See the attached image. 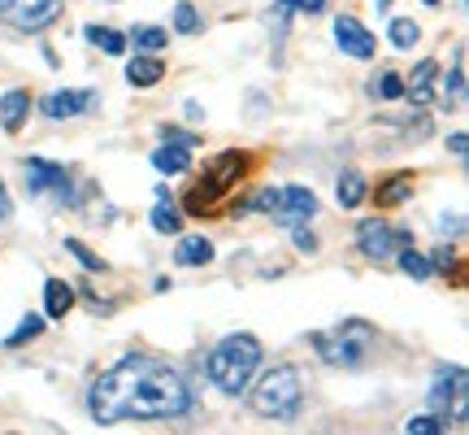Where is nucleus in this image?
Here are the masks:
<instances>
[{"instance_id":"32","label":"nucleus","mask_w":469,"mask_h":435,"mask_svg":"<svg viewBox=\"0 0 469 435\" xmlns=\"http://www.w3.org/2000/svg\"><path fill=\"white\" fill-rule=\"evenodd\" d=\"M461 92H465V70L456 66L448 79H444V96H448V100H461Z\"/></svg>"},{"instance_id":"10","label":"nucleus","mask_w":469,"mask_h":435,"mask_svg":"<svg viewBox=\"0 0 469 435\" xmlns=\"http://www.w3.org/2000/svg\"><path fill=\"white\" fill-rule=\"evenodd\" d=\"M334 44L356 61H370L374 53H378V40H374L370 31L352 18V14H339V18H334Z\"/></svg>"},{"instance_id":"22","label":"nucleus","mask_w":469,"mask_h":435,"mask_svg":"<svg viewBox=\"0 0 469 435\" xmlns=\"http://www.w3.org/2000/svg\"><path fill=\"white\" fill-rule=\"evenodd\" d=\"M387 40H391V48H400V53H409L413 44L422 40V26L413 18H391V26H387Z\"/></svg>"},{"instance_id":"15","label":"nucleus","mask_w":469,"mask_h":435,"mask_svg":"<svg viewBox=\"0 0 469 435\" xmlns=\"http://www.w3.org/2000/svg\"><path fill=\"white\" fill-rule=\"evenodd\" d=\"M153 166L161 175H187V170H192V148H178V144L165 139V144L153 153Z\"/></svg>"},{"instance_id":"3","label":"nucleus","mask_w":469,"mask_h":435,"mask_svg":"<svg viewBox=\"0 0 469 435\" xmlns=\"http://www.w3.org/2000/svg\"><path fill=\"white\" fill-rule=\"evenodd\" d=\"M374 344H378V331H374L365 318H344L334 331H313V349L322 353L326 366H365V357L374 353Z\"/></svg>"},{"instance_id":"25","label":"nucleus","mask_w":469,"mask_h":435,"mask_svg":"<svg viewBox=\"0 0 469 435\" xmlns=\"http://www.w3.org/2000/svg\"><path fill=\"white\" fill-rule=\"evenodd\" d=\"M200 26H205V22H200V14H195L192 0H178L175 5V31L178 35H195Z\"/></svg>"},{"instance_id":"14","label":"nucleus","mask_w":469,"mask_h":435,"mask_svg":"<svg viewBox=\"0 0 469 435\" xmlns=\"http://www.w3.org/2000/svg\"><path fill=\"white\" fill-rule=\"evenodd\" d=\"M75 309V288L65 278H48L44 283V314L48 318H65Z\"/></svg>"},{"instance_id":"17","label":"nucleus","mask_w":469,"mask_h":435,"mask_svg":"<svg viewBox=\"0 0 469 435\" xmlns=\"http://www.w3.org/2000/svg\"><path fill=\"white\" fill-rule=\"evenodd\" d=\"M175 261L178 266H209L214 261V244L205 236H183L175 248Z\"/></svg>"},{"instance_id":"37","label":"nucleus","mask_w":469,"mask_h":435,"mask_svg":"<svg viewBox=\"0 0 469 435\" xmlns=\"http://www.w3.org/2000/svg\"><path fill=\"white\" fill-rule=\"evenodd\" d=\"M9 214H14V200H9V187L0 183V222H5Z\"/></svg>"},{"instance_id":"4","label":"nucleus","mask_w":469,"mask_h":435,"mask_svg":"<svg viewBox=\"0 0 469 435\" xmlns=\"http://www.w3.org/2000/svg\"><path fill=\"white\" fill-rule=\"evenodd\" d=\"M253 414L274 418V422H295L300 405H304V388H300V370L295 366H274L261 375V383L248 396Z\"/></svg>"},{"instance_id":"9","label":"nucleus","mask_w":469,"mask_h":435,"mask_svg":"<svg viewBox=\"0 0 469 435\" xmlns=\"http://www.w3.org/2000/svg\"><path fill=\"white\" fill-rule=\"evenodd\" d=\"M356 248L370 261H387L391 253L400 248V239H395V231H391L383 218H365V222L356 227Z\"/></svg>"},{"instance_id":"6","label":"nucleus","mask_w":469,"mask_h":435,"mask_svg":"<svg viewBox=\"0 0 469 435\" xmlns=\"http://www.w3.org/2000/svg\"><path fill=\"white\" fill-rule=\"evenodd\" d=\"M22 170H26V192H31L35 200H48V205H75L65 166L44 161V157H26L22 161Z\"/></svg>"},{"instance_id":"35","label":"nucleus","mask_w":469,"mask_h":435,"mask_svg":"<svg viewBox=\"0 0 469 435\" xmlns=\"http://www.w3.org/2000/svg\"><path fill=\"white\" fill-rule=\"evenodd\" d=\"M461 227H465V222H461V214H439V231H452V236H456Z\"/></svg>"},{"instance_id":"7","label":"nucleus","mask_w":469,"mask_h":435,"mask_svg":"<svg viewBox=\"0 0 469 435\" xmlns=\"http://www.w3.org/2000/svg\"><path fill=\"white\" fill-rule=\"evenodd\" d=\"M0 18L22 35H39L44 26H53L61 18V0H9Z\"/></svg>"},{"instance_id":"31","label":"nucleus","mask_w":469,"mask_h":435,"mask_svg":"<svg viewBox=\"0 0 469 435\" xmlns=\"http://www.w3.org/2000/svg\"><path fill=\"white\" fill-rule=\"evenodd\" d=\"M292 239L300 253H317V236L309 231V222H300V227H292Z\"/></svg>"},{"instance_id":"2","label":"nucleus","mask_w":469,"mask_h":435,"mask_svg":"<svg viewBox=\"0 0 469 435\" xmlns=\"http://www.w3.org/2000/svg\"><path fill=\"white\" fill-rule=\"evenodd\" d=\"M256 366H261V339L248 336V331H234L217 344L209 361H205V375L214 388H222L226 396H239L248 383H253Z\"/></svg>"},{"instance_id":"34","label":"nucleus","mask_w":469,"mask_h":435,"mask_svg":"<svg viewBox=\"0 0 469 435\" xmlns=\"http://www.w3.org/2000/svg\"><path fill=\"white\" fill-rule=\"evenodd\" d=\"M292 14H326V0H292Z\"/></svg>"},{"instance_id":"18","label":"nucleus","mask_w":469,"mask_h":435,"mask_svg":"<svg viewBox=\"0 0 469 435\" xmlns=\"http://www.w3.org/2000/svg\"><path fill=\"white\" fill-rule=\"evenodd\" d=\"M413 197V175H391L383 187H378V209H395V205H404Z\"/></svg>"},{"instance_id":"1","label":"nucleus","mask_w":469,"mask_h":435,"mask_svg":"<svg viewBox=\"0 0 469 435\" xmlns=\"http://www.w3.org/2000/svg\"><path fill=\"white\" fill-rule=\"evenodd\" d=\"M192 410V392L170 361L153 353H126L117 366L92 383L87 414L100 427L117 422H153V418H183Z\"/></svg>"},{"instance_id":"30","label":"nucleus","mask_w":469,"mask_h":435,"mask_svg":"<svg viewBox=\"0 0 469 435\" xmlns=\"http://www.w3.org/2000/svg\"><path fill=\"white\" fill-rule=\"evenodd\" d=\"M430 270H456V248H452V244H439V248L430 253Z\"/></svg>"},{"instance_id":"36","label":"nucleus","mask_w":469,"mask_h":435,"mask_svg":"<svg viewBox=\"0 0 469 435\" xmlns=\"http://www.w3.org/2000/svg\"><path fill=\"white\" fill-rule=\"evenodd\" d=\"M448 148L456 153V157H465V148H469V139H465V131H456V136L448 139Z\"/></svg>"},{"instance_id":"19","label":"nucleus","mask_w":469,"mask_h":435,"mask_svg":"<svg viewBox=\"0 0 469 435\" xmlns=\"http://www.w3.org/2000/svg\"><path fill=\"white\" fill-rule=\"evenodd\" d=\"M83 35L96 44L100 53H109V57H122L131 44H126V35L122 31H114V26H83Z\"/></svg>"},{"instance_id":"39","label":"nucleus","mask_w":469,"mask_h":435,"mask_svg":"<svg viewBox=\"0 0 469 435\" xmlns=\"http://www.w3.org/2000/svg\"><path fill=\"white\" fill-rule=\"evenodd\" d=\"M5 5H9V0H0V14H5Z\"/></svg>"},{"instance_id":"24","label":"nucleus","mask_w":469,"mask_h":435,"mask_svg":"<svg viewBox=\"0 0 469 435\" xmlns=\"http://www.w3.org/2000/svg\"><path fill=\"white\" fill-rule=\"evenodd\" d=\"M148 222H153V231H161V236H178V227H183V214H178L175 205H165V200H161Z\"/></svg>"},{"instance_id":"27","label":"nucleus","mask_w":469,"mask_h":435,"mask_svg":"<svg viewBox=\"0 0 469 435\" xmlns=\"http://www.w3.org/2000/svg\"><path fill=\"white\" fill-rule=\"evenodd\" d=\"M65 253L83 261V270H92V275H105V261H100L96 253H92V248L83 244V239H65Z\"/></svg>"},{"instance_id":"21","label":"nucleus","mask_w":469,"mask_h":435,"mask_svg":"<svg viewBox=\"0 0 469 435\" xmlns=\"http://www.w3.org/2000/svg\"><path fill=\"white\" fill-rule=\"evenodd\" d=\"M126 44H135V53H161L170 44V31H161V26H131Z\"/></svg>"},{"instance_id":"8","label":"nucleus","mask_w":469,"mask_h":435,"mask_svg":"<svg viewBox=\"0 0 469 435\" xmlns=\"http://www.w3.org/2000/svg\"><path fill=\"white\" fill-rule=\"evenodd\" d=\"M465 383H469V375L461 370V366H444V370L434 375V388H430L434 414L439 418L452 414L456 422H465Z\"/></svg>"},{"instance_id":"5","label":"nucleus","mask_w":469,"mask_h":435,"mask_svg":"<svg viewBox=\"0 0 469 435\" xmlns=\"http://www.w3.org/2000/svg\"><path fill=\"white\" fill-rule=\"evenodd\" d=\"M253 209L256 214H270L274 222H283V227H300V222H309L322 205H317V197H313L309 187L287 183V187H265V192H256Z\"/></svg>"},{"instance_id":"28","label":"nucleus","mask_w":469,"mask_h":435,"mask_svg":"<svg viewBox=\"0 0 469 435\" xmlns=\"http://www.w3.org/2000/svg\"><path fill=\"white\" fill-rule=\"evenodd\" d=\"M374 92H378L383 100H404V79H400L395 70H383L378 83H374Z\"/></svg>"},{"instance_id":"13","label":"nucleus","mask_w":469,"mask_h":435,"mask_svg":"<svg viewBox=\"0 0 469 435\" xmlns=\"http://www.w3.org/2000/svg\"><path fill=\"white\" fill-rule=\"evenodd\" d=\"M26 114H31V92L14 87V92L0 96V126H5L9 136H18L22 126H26Z\"/></svg>"},{"instance_id":"12","label":"nucleus","mask_w":469,"mask_h":435,"mask_svg":"<svg viewBox=\"0 0 469 435\" xmlns=\"http://www.w3.org/2000/svg\"><path fill=\"white\" fill-rule=\"evenodd\" d=\"M434 79H439V66H434V61H417V66H413L409 83H404V96L413 100V109H426L430 100H434Z\"/></svg>"},{"instance_id":"16","label":"nucleus","mask_w":469,"mask_h":435,"mask_svg":"<svg viewBox=\"0 0 469 435\" xmlns=\"http://www.w3.org/2000/svg\"><path fill=\"white\" fill-rule=\"evenodd\" d=\"M161 75H165V66L156 57H144V53H135L131 66H126V83H131V87H156Z\"/></svg>"},{"instance_id":"11","label":"nucleus","mask_w":469,"mask_h":435,"mask_svg":"<svg viewBox=\"0 0 469 435\" xmlns=\"http://www.w3.org/2000/svg\"><path fill=\"white\" fill-rule=\"evenodd\" d=\"M96 92H53V96L39 100V109H44V118L53 122H65V118H78V114H87V109H96Z\"/></svg>"},{"instance_id":"29","label":"nucleus","mask_w":469,"mask_h":435,"mask_svg":"<svg viewBox=\"0 0 469 435\" xmlns=\"http://www.w3.org/2000/svg\"><path fill=\"white\" fill-rule=\"evenodd\" d=\"M39 331H44V318H26V322H22L18 331H14V336L5 339V349H18V344H26V339H35Z\"/></svg>"},{"instance_id":"33","label":"nucleus","mask_w":469,"mask_h":435,"mask_svg":"<svg viewBox=\"0 0 469 435\" xmlns=\"http://www.w3.org/2000/svg\"><path fill=\"white\" fill-rule=\"evenodd\" d=\"M161 139H170L178 148H195V136L192 131H178V126H161Z\"/></svg>"},{"instance_id":"38","label":"nucleus","mask_w":469,"mask_h":435,"mask_svg":"<svg viewBox=\"0 0 469 435\" xmlns=\"http://www.w3.org/2000/svg\"><path fill=\"white\" fill-rule=\"evenodd\" d=\"M183 109H187V118H192V122H200V118H205V109H200V105H195V100H187V105H183Z\"/></svg>"},{"instance_id":"20","label":"nucleus","mask_w":469,"mask_h":435,"mask_svg":"<svg viewBox=\"0 0 469 435\" xmlns=\"http://www.w3.org/2000/svg\"><path fill=\"white\" fill-rule=\"evenodd\" d=\"M334 200H339L344 209H356V205L365 200V175L344 170V175H339V187H334Z\"/></svg>"},{"instance_id":"26","label":"nucleus","mask_w":469,"mask_h":435,"mask_svg":"<svg viewBox=\"0 0 469 435\" xmlns=\"http://www.w3.org/2000/svg\"><path fill=\"white\" fill-rule=\"evenodd\" d=\"M404 431H409V435H444V431H448V422H444L439 414H417V418H409V422H404Z\"/></svg>"},{"instance_id":"23","label":"nucleus","mask_w":469,"mask_h":435,"mask_svg":"<svg viewBox=\"0 0 469 435\" xmlns=\"http://www.w3.org/2000/svg\"><path fill=\"white\" fill-rule=\"evenodd\" d=\"M400 270H404L413 283H426V278L434 275V270H430V258H422L417 248H404V244H400Z\"/></svg>"}]
</instances>
